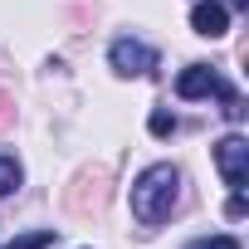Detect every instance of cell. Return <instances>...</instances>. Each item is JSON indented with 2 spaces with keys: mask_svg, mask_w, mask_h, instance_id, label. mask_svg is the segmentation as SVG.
Here are the masks:
<instances>
[{
  "mask_svg": "<svg viewBox=\"0 0 249 249\" xmlns=\"http://www.w3.org/2000/svg\"><path fill=\"white\" fill-rule=\"evenodd\" d=\"M176 196H181V171L171 161H157L132 181V215L142 225H161L176 210Z\"/></svg>",
  "mask_w": 249,
  "mask_h": 249,
  "instance_id": "obj_1",
  "label": "cell"
},
{
  "mask_svg": "<svg viewBox=\"0 0 249 249\" xmlns=\"http://www.w3.org/2000/svg\"><path fill=\"white\" fill-rule=\"evenodd\" d=\"M215 166H220V176H225L230 191H244V186H249V142H244L239 132L220 137V142H215Z\"/></svg>",
  "mask_w": 249,
  "mask_h": 249,
  "instance_id": "obj_2",
  "label": "cell"
},
{
  "mask_svg": "<svg viewBox=\"0 0 249 249\" xmlns=\"http://www.w3.org/2000/svg\"><path fill=\"white\" fill-rule=\"evenodd\" d=\"M107 64H112V73H117V78H142V73H152V69H157V49H152V44H142V39H112Z\"/></svg>",
  "mask_w": 249,
  "mask_h": 249,
  "instance_id": "obj_3",
  "label": "cell"
},
{
  "mask_svg": "<svg viewBox=\"0 0 249 249\" xmlns=\"http://www.w3.org/2000/svg\"><path fill=\"white\" fill-rule=\"evenodd\" d=\"M225 88V78L210 69V64H191V69H181V78H176V93L181 98H210V93H220Z\"/></svg>",
  "mask_w": 249,
  "mask_h": 249,
  "instance_id": "obj_4",
  "label": "cell"
},
{
  "mask_svg": "<svg viewBox=\"0 0 249 249\" xmlns=\"http://www.w3.org/2000/svg\"><path fill=\"white\" fill-rule=\"evenodd\" d=\"M191 30L205 35V39H220L230 30V10L220 5V0H200V5H191Z\"/></svg>",
  "mask_w": 249,
  "mask_h": 249,
  "instance_id": "obj_5",
  "label": "cell"
},
{
  "mask_svg": "<svg viewBox=\"0 0 249 249\" xmlns=\"http://www.w3.org/2000/svg\"><path fill=\"white\" fill-rule=\"evenodd\" d=\"M20 181H25L20 161H15V157H0V196H10V191H20Z\"/></svg>",
  "mask_w": 249,
  "mask_h": 249,
  "instance_id": "obj_6",
  "label": "cell"
},
{
  "mask_svg": "<svg viewBox=\"0 0 249 249\" xmlns=\"http://www.w3.org/2000/svg\"><path fill=\"white\" fill-rule=\"evenodd\" d=\"M220 103H225V117H230V122H244V98H239L230 83L220 88Z\"/></svg>",
  "mask_w": 249,
  "mask_h": 249,
  "instance_id": "obj_7",
  "label": "cell"
},
{
  "mask_svg": "<svg viewBox=\"0 0 249 249\" xmlns=\"http://www.w3.org/2000/svg\"><path fill=\"white\" fill-rule=\"evenodd\" d=\"M54 244V230H35V234H20L15 244H5V249H49Z\"/></svg>",
  "mask_w": 249,
  "mask_h": 249,
  "instance_id": "obj_8",
  "label": "cell"
},
{
  "mask_svg": "<svg viewBox=\"0 0 249 249\" xmlns=\"http://www.w3.org/2000/svg\"><path fill=\"white\" fill-rule=\"evenodd\" d=\"M147 127H152L157 137H171V132H176V117H171V112H152V122H147Z\"/></svg>",
  "mask_w": 249,
  "mask_h": 249,
  "instance_id": "obj_9",
  "label": "cell"
},
{
  "mask_svg": "<svg viewBox=\"0 0 249 249\" xmlns=\"http://www.w3.org/2000/svg\"><path fill=\"white\" fill-rule=\"evenodd\" d=\"M191 249H244L234 234H215V239H200V244H191Z\"/></svg>",
  "mask_w": 249,
  "mask_h": 249,
  "instance_id": "obj_10",
  "label": "cell"
},
{
  "mask_svg": "<svg viewBox=\"0 0 249 249\" xmlns=\"http://www.w3.org/2000/svg\"><path fill=\"white\" fill-rule=\"evenodd\" d=\"M244 210H249V205H244V191H234L230 205H225V215H230V220H244Z\"/></svg>",
  "mask_w": 249,
  "mask_h": 249,
  "instance_id": "obj_11",
  "label": "cell"
},
{
  "mask_svg": "<svg viewBox=\"0 0 249 249\" xmlns=\"http://www.w3.org/2000/svg\"><path fill=\"white\" fill-rule=\"evenodd\" d=\"M225 10H249V0H225Z\"/></svg>",
  "mask_w": 249,
  "mask_h": 249,
  "instance_id": "obj_12",
  "label": "cell"
},
{
  "mask_svg": "<svg viewBox=\"0 0 249 249\" xmlns=\"http://www.w3.org/2000/svg\"><path fill=\"white\" fill-rule=\"evenodd\" d=\"M0 103H5V98H0ZM0 122H5V112H0Z\"/></svg>",
  "mask_w": 249,
  "mask_h": 249,
  "instance_id": "obj_13",
  "label": "cell"
}]
</instances>
